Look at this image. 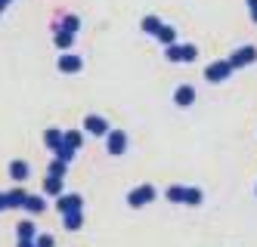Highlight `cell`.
Segmentation results:
<instances>
[{
    "label": "cell",
    "instance_id": "cell-13",
    "mask_svg": "<svg viewBox=\"0 0 257 247\" xmlns=\"http://www.w3.org/2000/svg\"><path fill=\"white\" fill-rule=\"evenodd\" d=\"M56 28H59V31H68V34H78V31H81V19H78V16H62L59 22L53 25V31H56Z\"/></svg>",
    "mask_w": 257,
    "mask_h": 247
},
{
    "label": "cell",
    "instance_id": "cell-12",
    "mask_svg": "<svg viewBox=\"0 0 257 247\" xmlns=\"http://www.w3.org/2000/svg\"><path fill=\"white\" fill-rule=\"evenodd\" d=\"M201 201H205V192L198 185H183V204L186 207H198Z\"/></svg>",
    "mask_w": 257,
    "mask_h": 247
},
{
    "label": "cell",
    "instance_id": "cell-2",
    "mask_svg": "<svg viewBox=\"0 0 257 247\" xmlns=\"http://www.w3.org/2000/svg\"><path fill=\"white\" fill-rule=\"evenodd\" d=\"M164 56H168V62H195L198 47L195 44H171V47H164Z\"/></svg>",
    "mask_w": 257,
    "mask_h": 247
},
{
    "label": "cell",
    "instance_id": "cell-28",
    "mask_svg": "<svg viewBox=\"0 0 257 247\" xmlns=\"http://www.w3.org/2000/svg\"><path fill=\"white\" fill-rule=\"evenodd\" d=\"M0 210H7V192H0Z\"/></svg>",
    "mask_w": 257,
    "mask_h": 247
},
{
    "label": "cell",
    "instance_id": "cell-8",
    "mask_svg": "<svg viewBox=\"0 0 257 247\" xmlns=\"http://www.w3.org/2000/svg\"><path fill=\"white\" fill-rule=\"evenodd\" d=\"M56 210L59 213H71V210H84V198L75 195V192H62L56 198Z\"/></svg>",
    "mask_w": 257,
    "mask_h": 247
},
{
    "label": "cell",
    "instance_id": "cell-31",
    "mask_svg": "<svg viewBox=\"0 0 257 247\" xmlns=\"http://www.w3.org/2000/svg\"><path fill=\"white\" fill-rule=\"evenodd\" d=\"M254 192H257V188H254Z\"/></svg>",
    "mask_w": 257,
    "mask_h": 247
},
{
    "label": "cell",
    "instance_id": "cell-11",
    "mask_svg": "<svg viewBox=\"0 0 257 247\" xmlns=\"http://www.w3.org/2000/svg\"><path fill=\"white\" fill-rule=\"evenodd\" d=\"M16 235H19V241H34V238H38V222H34V219H22L19 225H16Z\"/></svg>",
    "mask_w": 257,
    "mask_h": 247
},
{
    "label": "cell",
    "instance_id": "cell-19",
    "mask_svg": "<svg viewBox=\"0 0 257 247\" xmlns=\"http://www.w3.org/2000/svg\"><path fill=\"white\" fill-rule=\"evenodd\" d=\"M62 219H65V229H68V232H78L81 225H84V210H71V213H62Z\"/></svg>",
    "mask_w": 257,
    "mask_h": 247
},
{
    "label": "cell",
    "instance_id": "cell-27",
    "mask_svg": "<svg viewBox=\"0 0 257 247\" xmlns=\"http://www.w3.org/2000/svg\"><path fill=\"white\" fill-rule=\"evenodd\" d=\"M245 4H248V13H251V22L257 25V0H245Z\"/></svg>",
    "mask_w": 257,
    "mask_h": 247
},
{
    "label": "cell",
    "instance_id": "cell-4",
    "mask_svg": "<svg viewBox=\"0 0 257 247\" xmlns=\"http://www.w3.org/2000/svg\"><path fill=\"white\" fill-rule=\"evenodd\" d=\"M127 142H131V136H127L124 130H115L112 127V130H108V136H105V151L112 158H121L124 151H127Z\"/></svg>",
    "mask_w": 257,
    "mask_h": 247
},
{
    "label": "cell",
    "instance_id": "cell-24",
    "mask_svg": "<svg viewBox=\"0 0 257 247\" xmlns=\"http://www.w3.org/2000/svg\"><path fill=\"white\" fill-rule=\"evenodd\" d=\"M164 198L171 204H183V185H168L164 188Z\"/></svg>",
    "mask_w": 257,
    "mask_h": 247
},
{
    "label": "cell",
    "instance_id": "cell-30",
    "mask_svg": "<svg viewBox=\"0 0 257 247\" xmlns=\"http://www.w3.org/2000/svg\"><path fill=\"white\" fill-rule=\"evenodd\" d=\"M16 247H34V241H19Z\"/></svg>",
    "mask_w": 257,
    "mask_h": 247
},
{
    "label": "cell",
    "instance_id": "cell-10",
    "mask_svg": "<svg viewBox=\"0 0 257 247\" xmlns=\"http://www.w3.org/2000/svg\"><path fill=\"white\" fill-rule=\"evenodd\" d=\"M174 102H177L180 108H189V105L195 102V87H192V84H180V87L174 90Z\"/></svg>",
    "mask_w": 257,
    "mask_h": 247
},
{
    "label": "cell",
    "instance_id": "cell-17",
    "mask_svg": "<svg viewBox=\"0 0 257 247\" xmlns=\"http://www.w3.org/2000/svg\"><path fill=\"white\" fill-rule=\"evenodd\" d=\"M155 41H158L161 47H171V44H177V28H174V25H161V31L155 34Z\"/></svg>",
    "mask_w": 257,
    "mask_h": 247
},
{
    "label": "cell",
    "instance_id": "cell-5",
    "mask_svg": "<svg viewBox=\"0 0 257 247\" xmlns=\"http://www.w3.org/2000/svg\"><path fill=\"white\" fill-rule=\"evenodd\" d=\"M229 74H232V65H229L226 59H220V62H211L205 71H201V78H205L208 84H223Z\"/></svg>",
    "mask_w": 257,
    "mask_h": 247
},
{
    "label": "cell",
    "instance_id": "cell-29",
    "mask_svg": "<svg viewBox=\"0 0 257 247\" xmlns=\"http://www.w3.org/2000/svg\"><path fill=\"white\" fill-rule=\"evenodd\" d=\"M10 4H13V0H0V13H4V10H7Z\"/></svg>",
    "mask_w": 257,
    "mask_h": 247
},
{
    "label": "cell",
    "instance_id": "cell-14",
    "mask_svg": "<svg viewBox=\"0 0 257 247\" xmlns=\"http://www.w3.org/2000/svg\"><path fill=\"white\" fill-rule=\"evenodd\" d=\"M25 198H28V192H25V188H10V192H7V210H16V207H25Z\"/></svg>",
    "mask_w": 257,
    "mask_h": 247
},
{
    "label": "cell",
    "instance_id": "cell-18",
    "mask_svg": "<svg viewBox=\"0 0 257 247\" xmlns=\"http://www.w3.org/2000/svg\"><path fill=\"white\" fill-rule=\"evenodd\" d=\"M62 192H65V188H62V179H56V176H44V195L59 198Z\"/></svg>",
    "mask_w": 257,
    "mask_h": 247
},
{
    "label": "cell",
    "instance_id": "cell-16",
    "mask_svg": "<svg viewBox=\"0 0 257 247\" xmlns=\"http://www.w3.org/2000/svg\"><path fill=\"white\" fill-rule=\"evenodd\" d=\"M161 19L158 16H143V22H140V28H143V34H149V37H155L158 31H161Z\"/></svg>",
    "mask_w": 257,
    "mask_h": 247
},
{
    "label": "cell",
    "instance_id": "cell-23",
    "mask_svg": "<svg viewBox=\"0 0 257 247\" xmlns=\"http://www.w3.org/2000/svg\"><path fill=\"white\" fill-rule=\"evenodd\" d=\"M62 142L68 145V148H81V142H84V136H81V130H62Z\"/></svg>",
    "mask_w": 257,
    "mask_h": 247
},
{
    "label": "cell",
    "instance_id": "cell-7",
    "mask_svg": "<svg viewBox=\"0 0 257 247\" xmlns=\"http://www.w3.org/2000/svg\"><path fill=\"white\" fill-rule=\"evenodd\" d=\"M56 68H59V74H78V71H84V59L75 53H62L56 59Z\"/></svg>",
    "mask_w": 257,
    "mask_h": 247
},
{
    "label": "cell",
    "instance_id": "cell-21",
    "mask_svg": "<svg viewBox=\"0 0 257 247\" xmlns=\"http://www.w3.org/2000/svg\"><path fill=\"white\" fill-rule=\"evenodd\" d=\"M53 44H56L59 50H71V44H75V34H68V31H53Z\"/></svg>",
    "mask_w": 257,
    "mask_h": 247
},
{
    "label": "cell",
    "instance_id": "cell-26",
    "mask_svg": "<svg viewBox=\"0 0 257 247\" xmlns=\"http://www.w3.org/2000/svg\"><path fill=\"white\" fill-rule=\"evenodd\" d=\"M34 247H56V241H53V235H41V232H38V238H34Z\"/></svg>",
    "mask_w": 257,
    "mask_h": 247
},
{
    "label": "cell",
    "instance_id": "cell-1",
    "mask_svg": "<svg viewBox=\"0 0 257 247\" xmlns=\"http://www.w3.org/2000/svg\"><path fill=\"white\" fill-rule=\"evenodd\" d=\"M158 198V188L155 185H149V182H143V185H137V188H131V192H127V204L131 207H146V204H152Z\"/></svg>",
    "mask_w": 257,
    "mask_h": 247
},
{
    "label": "cell",
    "instance_id": "cell-20",
    "mask_svg": "<svg viewBox=\"0 0 257 247\" xmlns=\"http://www.w3.org/2000/svg\"><path fill=\"white\" fill-rule=\"evenodd\" d=\"M25 210L38 216V213H44V210H47V201H44L41 195H28V198H25Z\"/></svg>",
    "mask_w": 257,
    "mask_h": 247
},
{
    "label": "cell",
    "instance_id": "cell-6",
    "mask_svg": "<svg viewBox=\"0 0 257 247\" xmlns=\"http://www.w3.org/2000/svg\"><path fill=\"white\" fill-rule=\"evenodd\" d=\"M84 130L90 133V136H108V130H112V124H108V118L102 115H84Z\"/></svg>",
    "mask_w": 257,
    "mask_h": 247
},
{
    "label": "cell",
    "instance_id": "cell-15",
    "mask_svg": "<svg viewBox=\"0 0 257 247\" xmlns=\"http://www.w3.org/2000/svg\"><path fill=\"white\" fill-rule=\"evenodd\" d=\"M44 145H47L50 151H56V148L62 145V130H59V127H50V130H44Z\"/></svg>",
    "mask_w": 257,
    "mask_h": 247
},
{
    "label": "cell",
    "instance_id": "cell-3",
    "mask_svg": "<svg viewBox=\"0 0 257 247\" xmlns=\"http://www.w3.org/2000/svg\"><path fill=\"white\" fill-rule=\"evenodd\" d=\"M226 62L232 65V71H238V68H248V65H254V62H257V47L245 44V47H238V50H232V56H229Z\"/></svg>",
    "mask_w": 257,
    "mask_h": 247
},
{
    "label": "cell",
    "instance_id": "cell-9",
    "mask_svg": "<svg viewBox=\"0 0 257 247\" xmlns=\"http://www.w3.org/2000/svg\"><path fill=\"white\" fill-rule=\"evenodd\" d=\"M7 173H10L13 182H25V179L31 176V164L22 161V158H16V161H10V170H7Z\"/></svg>",
    "mask_w": 257,
    "mask_h": 247
},
{
    "label": "cell",
    "instance_id": "cell-22",
    "mask_svg": "<svg viewBox=\"0 0 257 247\" xmlns=\"http://www.w3.org/2000/svg\"><path fill=\"white\" fill-rule=\"evenodd\" d=\"M65 173H68V164H65V161H59V158H53V161H50V167H47V176L65 179Z\"/></svg>",
    "mask_w": 257,
    "mask_h": 247
},
{
    "label": "cell",
    "instance_id": "cell-25",
    "mask_svg": "<svg viewBox=\"0 0 257 247\" xmlns=\"http://www.w3.org/2000/svg\"><path fill=\"white\" fill-rule=\"evenodd\" d=\"M53 158H59V161H65V164H71V158H75V148H68L65 142L56 148V151H53Z\"/></svg>",
    "mask_w": 257,
    "mask_h": 247
}]
</instances>
